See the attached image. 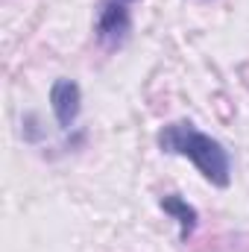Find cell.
<instances>
[{
    "mask_svg": "<svg viewBox=\"0 0 249 252\" xmlns=\"http://www.w3.org/2000/svg\"><path fill=\"white\" fill-rule=\"evenodd\" d=\"M158 147L167 156H182L187 158L205 182H211L214 188H229L232 182V158L229 150L205 135L202 129H196V124L190 121H173L158 132Z\"/></svg>",
    "mask_w": 249,
    "mask_h": 252,
    "instance_id": "6da1fadb",
    "label": "cell"
},
{
    "mask_svg": "<svg viewBox=\"0 0 249 252\" xmlns=\"http://www.w3.org/2000/svg\"><path fill=\"white\" fill-rule=\"evenodd\" d=\"M132 0H103L100 15H97V41L109 50L121 47L132 30Z\"/></svg>",
    "mask_w": 249,
    "mask_h": 252,
    "instance_id": "7a4b0ae2",
    "label": "cell"
},
{
    "mask_svg": "<svg viewBox=\"0 0 249 252\" xmlns=\"http://www.w3.org/2000/svg\"><path fill=\"white\" fill-rule=\"evenodd\" d=\"M50 109H53V118L59 129H70L76 124L79 112H82V91L73 79H56L50 85Z\"/></svg>",
    "mask_w": 249,
    "mask_h": 252,
    "instance_id": "3957f363",
    "label": "cell"
},
{
    "mask_svg": "<svg viewBox=\"0 0 249 252\" xmlns=\"http://www.w3.org/2000/svg\"><path fill=\"white\" fill-rule=\"evenodd\" d=\"M161 208L176 217V223H179V238L187 241V238L193 235V229H196V208L187 205L182 196H164V199H161Z\"/></svg>",
    "mask_w": 249,
    "mask_h": 252,
    "instance_id": "277c9868",
    "label": "cell"
}]
</instances>
